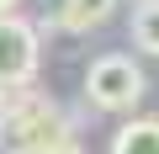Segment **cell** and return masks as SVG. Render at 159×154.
Here are the masks:
<instances>
[{
    "instance_id": "cell-5",
    "label": "cell",
    "mask_w": 159,
    "mask_h": 154,
    "mask_svg": "<svg viewBox=\"0 0 159 154\" xmlns=\"http://www.w3.org/2000/svg\"><path fill=\"white\" fill-rule=\"evenodd\" d=\"M111 154H159V117H133L117 128Z\"/></svg>"
},
{
    "instance_id": "cell-2",
    "label": "cell",
    "mask_w": 159,
    "mask_h": 154,
    "mask_svg": "<svg viewBox=\"0 0 159 154\" xmlns=\"http://www.w3.org/2000/svg\"><path fill=\"white\" fill-rule=\"evenodd\" d=\"M148 91V74L133 53H101L85 69V101L101 112H133Z\"/></svg>"
},
{
    "instance_id": "cell-9",
    "label": "cell",
    "mask_w": 159,
    "mask_h": 154,
    "mask_svg": "<svg viewBox=\"0 0 159 154\" xmlns=\"http://www.w3.org/2000/svg\"><path fill=\"white\" fill-rule=\"evenodd\" d=\"M6 101H11V96H6V91H0V122H6Z\"/></svg>"
},
{
    "instance_id": "cell-8",
    "label": "cell",
    "mask_w": 159,
    "mask_h": 154,
    "mask_svg": "<svg viewBox=\"0 0 159 154\" xmlns=\"http://www.w3.org/2000/svg\"><path fill=\"white\" fill-rule=\"evenodd\" d=\"M16 6H21V0H0V16H11V11H16Z\"/></svg>"
},
{
    "instance_id": "cell-6",
    "label": "cell",
    "mask_w": 159,
    "mask_h": 154,
    "mask_svg": "<svg viewBox=\"0 0 159 154\" xmlns=\"http://www.w3.org/2000/svg\"><path fill=\"white\" fill-rule=\"evenodd\" d=\"M133 43L148 58H159V0H138L133 6Z\"/></svg>"
},
{
    "instance_id": "cell-4",
    "label": "cell",
    "mask_w": 159,
    "mask_h": 154,
    "mask_svg": "<svg viewBox=\"0 0 159 154\" xmlns=\"http://www.w3.org/2000/svg\"><path fill=\"white\" fill-rule=\"evenodd\" d=\"M111 11H117V0H58V11L48 16V27H64V32H90V27H101Z\"/></svg>"
},
{
    "instance_id": "cell-1",
    "label": "cell",
    "mask_w": 159,
    "mask_h": 154,
    "mask_svg": "<svg viewBox=\"0 0 159 154\" xmlns=\"http://www.w3.org/2000/svg\"><path fill=\"white\" fill-rule=\"evenodd\" d=\"M0 138H6L11 154H37V149H48V143L74 138V122H69V112H64L53 96H43V91L27 85V91H11Z\"/></svg>"
},
{
    "instance_id": "cell-3",
    "label": "cell",
    "mask_w": 159,
    "mask_h": 154,
    "mask_svg": "<svg viewBox=\"0 0 159 154\" xmlns=\"http://www.w3.org/2000/svg\"><path fill=\"white\" fill-rule=\"evenodd\" d=\"M37 58H43V43H37V27L27 16H0V91H27L37 80Z\"/></svg>"
},
{
    "instance_id": "cell-10",
    "label": "cell",
    "mask_w": 159,
    "mask_h": 154,
    "mask_svg": "<svg viewBox=\"0 0 159 154\" xmlns=\"http://www.w3.org/2000/svg\"><path fill=\"white\" fill-rule=\"evenodd\" d=\"M0 154H11V149H6V138H0Z\"/></svg>"
},
{
    "instance_id": "cell-7",
    "label": "cell",
    "mask_w": 159,
    "mask_h": 154,
    "mask_svg": "<svg viewBox=\"0 0 159 154\" xmlns=\"http://www.w3.org/2000/svg\"><path fill=\"white\" fill-rule=\"evenodd\" d=\"M37 154H80V138H64V143H48V149H37Z\"/></svg>"
}]
</instances>
